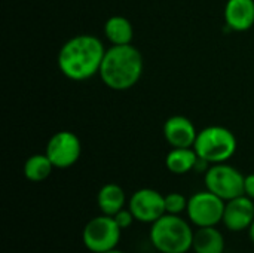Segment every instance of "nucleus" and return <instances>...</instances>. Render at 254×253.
<instances>
[{
    "label": "nucleus",
    "mask_w": 254,
    "mask_h": 253,
    "mask_svg": "<svg viewBox=\"0 0 254 253\" xmlns=\"http://www.w3.org/2000/svg\"><path fill=\"white\" fill-rule=\"evenodd\" d=\"M226 201L213 194L211 191L195 192L188 203V218L192 225L198 228L217 227L223 221Z\"/></svg>",
    "instance_id": "6"
},
{
    "label": "nucleus",
    "mask_w": 254,
    "mask_h": 253,
    "mask_svg": "<svg viewBox=\"0 0 254 253\" xmlns=\"http://www.w3.org/2000/svg\"><path fill=\"white\" fill-rule=\"evenodd\" d=\"M104 34L113 45H129L134 36L132 24L125 16H110L104 24Z\"/></svg>",
    "instance_id": "16"
},
{
    "label": "nucleus",
    "mask_w": 254,
    "mask_h": 253,
    "mask_svg": "<svg viewBox=\"0 0 254 253\" xmlns=\"http://www.w3.org/2000/svg\"><path fill=\"white\" fill-rule=\"evenodd\" d=\"M244 195L254 201V173L244 177Z\"/></svg>",
    "instance_id": "20"
},
{
    "label": "nucleus",
    "mask_w": 254,
    "mask_h": 253,
    "mask_svg": "<svg viewBox=\"0 0 254 253\" xmlns=\"http://www.w3.org/2000/svg\"><path fill=\"white\" fill-rule=\"evenodd\" d=\"M244 177L241 171L226 163L211 164L205 171V186L225 201L244 195Z\"/></svg>",
    "instance_id": "7"
},
{
    "label": "nucleus",
    "mask_w": 254,
    "mask_h": 253,
    "mask_svg": "<svg viewBox=\"0 0 254 253\" xmlns=\"http://www.w3.org/2000/svg\"><path fill=\"white\" fill-rule=\"evenodd\" d=\"M254 221V201L247 195H240L226 201L222 224L234 233L249 230Z\"/></svg>",
    "instance_id": "10"
},
{
    "label": "nucleus",
    "mask_w": 254,
    "mask_h": 253,
    "mask_svg": "<svg viewBox=\"0 0 254 253\" xmlns=\"http://www.w3.org/2000/svg\"><path fill=\"white\" fill-rule=\"evenodd\" d=\"M193 234L190 224L180 215L165 213L150 227V243L161 253H188L192 249Z\"/></svg>",
    "instance_id": "3"
},
{
    "label": "nucleus",
    "mask_w": 254,
    "mask_h": 253,
    "mask_svg": "<svg viewBox=\"0 0 254 253\" xmlns=\"http://www.w3.org/2000/svg\"><path fill=\"white\" fill-rule=\"evenodd\" d=\"M122 230L113 216L100 215L92 218L83 228L82 240L85 248L92 253H104L116 249L121 242Z\"/></svg>",
    "instance_id": "5"
},
{
    "label": "nucleus",
    "mask_w": 254,
    "mask_h": 253,
    "mask_svg": "<svg viewBox=\"0 0 254 253\" xmlns=\"http://www.w3.org/2000/svg\"><path fill=\"white\" fill-rule=\"evenodd\" d=\"M45 154L55 169H68L80 158L82 145L74 133L60 131L49 139Z\"/></svg>",
    "instance_id": "8"
},
{
    "label": "nucleus",
    "mask_w": 254,
    "mask_h": 253,
    "mask_svg": "<svg viewBox=\"0 0 254 253\" xmlns=\"http://www.w3.org/2000/svg\"><path fill=\"white\" fill-rule=\"evenodd\" d=\"M104 253H127V252H124V251H119V249L116 248V249H112V251H109V252H104Z\"/></svg>",
    "instance_id": "22"
},
{
    "label": "nucleus",
    "mask_w": 254,
    "mask_h": 253,
    "mask_svg": "<svg viewBox=\"0 0 254 253\" xmlns=\"http://www.w3.org/2000/svg\"><path fill=\"white\" fill-rule=\"evenodd\" d=\"M128 209L134 215L135 221L152 225L167 213L165 195L152 188H141L131 195Z\"/></svg>",
    "instance_id": "9"
},
{
    "label": "nucleus",
    "mask_w": 254,
    "mask_h": 253,
    "mask_svg": "<svg viewBox=\"0 0 254 253\" xmlns=\"http://www.w3.org/2000/svg\"><path fill=\"white\" fill-rule=\"evenodd\" d=\"M164 137L171 148H193L198 131L189 118L176 115L164 124Z\"/></svg>",
    "instance_id": "11"
},
{
    "label": "nucleus",
    "mask_w": 254,
    "mask_h": 253,
    "mask_svg": "<svg viewBox=\"0 0 254 253\" xmlns=\"http://www.w3.org/2000/svg\"><path fill=\"white\" fill-rule=\"evenodd\" d=\"M193 149L201 160H205L210 164H220L234 157L237 139L231 130L220 125H211L198 133Z\"/></svg>",
    "instance_id": "4"
},
{
    "label": "nucleus",
    "mask_w": 254,
    "mask_h": 253,
    "mask_svg": "<svg viewBox=\"0 0 254 253\" xmlns=\"http://www.w3.org/2000/svg\"><path fill=\"white\" fill-rule=\"evenodd\" d=\"M225 237L216 227L198 228L193 234L192 251L195 253H225Z\"/></svg>",
    "instance_id": "13"
},
{
    "label": "nucleus",
    "mask_w": 254,
    "mask_h": 253,
    "mask_svg": "<svg viewBox=\"0 0 254 253\" xmlns=\"http://www.w3.org/2000/svg\"><path fill=\"white\" fill-rule=\"evenodd\" d=\"M247 231H249V239L252 240V243L254 245V221L252 222V225L249 227V230H247Z\"/></svg>",
    "instance_id": "21"
},
{
    "label": "nucleus",
    "mask_w": 254,
    "mask_h": 253,
    "mask_svg": "<svg viewBox=\"0 0 254 253\" xmlns=\"http://www.w3.org/2000/svg\"><path fill=\"white\" fill-rule=\"evenodd\" d=\"M54 169L46 154H36L24 163V176L30 182H43L51 176Z\"/></svg>",
    "instance_id": "17"
},
{
    "label": "nucleus",
    "mask_w": 254,
    "mask_h": 253,
    "mask_svg": "<svg viewBox=\"0 0 254 253\" xmlns=\"http://www.w3.org/2000/svg\"><path fill=\"white\" fill-rule=\"evenodd\" d=\"M189 198L179 192H170L165 195V212L168 215H182L188 210Z\"/></svg>",
    "instance_id": "18"
},
{
    "label": "nucleus",
    "mask_w": 254,
    "mask_h": 253,
    "mask_svg": "<svg viewBox=\"0 0 254 253\" xmlns=\"http://www.w3.org/2000/svg\"><path fill=\"white\" fill-rule=\"evenodd\" d=\"M127 197L124 189L116 183H106L101 186L97 195V204L103 215L115 216L119 210L125 207Z\"/></svg>",
    "instance_id": "14"
},
{
    "label": "nucleus",
    "mask_w": 254,
    "mask_h": 253,
    "mask_svg": "<svg viewBox=\"0 0 254 253\" xmlns=\"http://www.w3.org/2000/svg\"><path fill=\"white\" fill-rule=\"evenodd\" d=\"M104 54V45L98 37L79 34L67 40L60 49L58 67L71 81H86L100 73Z\"/></svg>",
    "instance_id": "1"
},
{
    "label": "nucleus",
    "mask_w": 254,
    "mask_h": 253,
    "mask_svg": "<svg viewBox=\"0 0 254 253\" xmlns=\"http://www.w3.org/2000/svg\"><path fill=\"white\" fill-rule=\"evenodd\" d=\"M196 161L198 154L193 148H173L165 158L167 169L174 174H186L195 170Z\"/></svg>",
    "instance_id": "15"
},
{
    "label": "nucleus",
    "mask_w": 254,
    "mask_h": 253,
    "mask_svg": "<svg viewBox=\"0 0 254 253\" xmlns=\"http://www.w3.org/2000/svg\"><path fill=\"white\" fill-rule=\"evenodd\" d=\"M113 219L116 221V224L119 225L121 230L129 228V227L134 224V221H135V218H134V215L131 213L129 209H122V210H119V212L113 216Z\"/></svg>",
    "instance_id": "19"
},
{
    "label": "nucleus",
    "mask_w": 254,
    "mask_h": 253,
    "mask_svg": "<svg viewBox=\"0 0 254 253\" xmlns=\"http://www.w3.org/2000/svg\"><path fill=\"white\" fill-rule=\"evenodd\" d=\"M225 19L229 30L247 31L254 25V0H228Z\"/></svg>",
    "instance_id": "12"
},
{
    "label": "nucleus",
    "mask_w": 254,
    "mask_h": 253,
    "mask_svg": "<svg viewBox=\"0 0 254 253\" xmlns=\"http://www.w3.org/2000/svg\"><path fill=\"white\" fill-rule=\"evenodd\" d=\"M143 73V55L141 52L129 45H113L106 49L100 78L104 85L115 91H125L132 88L141 78Z\"/></svg>",
    "instance_id": "2"
}]
</instances>
